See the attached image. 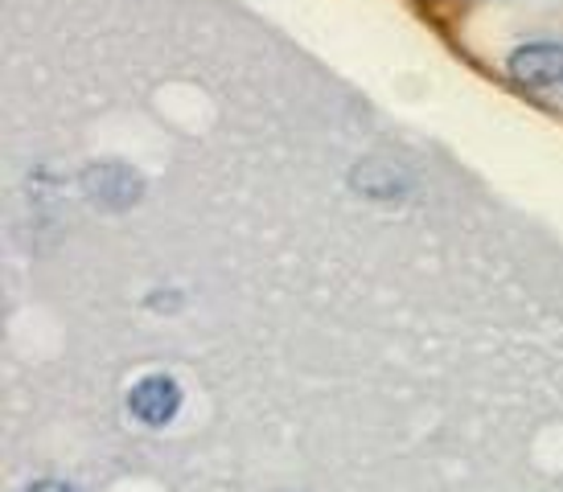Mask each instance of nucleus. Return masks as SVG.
Segmentation results:
<instances>
[{
  "label": "nucleus",
  "mask_w": 563,
  "mask_h": 492,
  "mask_svg": "<svg viewBox=\"0 0 563 492\" xmlns=\"http://www.w3.org/2000/svg\"><path fill=\"white\" fill-rule=\"evenodd\" d=\"M506 70L518 87H531V91H548L555 82H563V46L555 42H527L506 58Z\"/></svg>",
  "instance_id": "1"
},
{
  "label": "nucleus",
  "mask_w": 563,
  "mask_h": 492,
  "mask_svg": "<svg viewBox=\"0 0 563 492\" xmlns=\"http://www.w3.org/2000/svg\"><path fill=\"white\" fill-rule=\"evenodd\" d=\"M25 492H75V489L63 484V480H37V484H30Z\"/></svg>",
  "instance_id": "4"
},
{
  "label": "nucleus",
  "mask_w": 563,
  "mask_h": 492,
  "mask_svg": "<svg viewBox=\"0 0 563 492\" xmlns=\"http://www.w3.org/2000/svg\"><path fill=\"white\" fill-rule=\"evenodd\" d=\"M128 411L141 418L144 427H165L177 411H181V385L169 373H148L128 390Z\"/></svg>",
  "instance_id": "2"
},
{
  "label": "nucleus",
  "mask_w": 563,
  "mask_h": 492,
  "mask_svg": "<svg viewBox=\"0 0 563 492\" xmlns=\"http://www.w3.org/2000/svg\"><path fill=\"white\" fill-rule=\"evenodd\" d=\"M82 185L99 205H111V210H124V205H136L144 193V181L136 172L120 165V160H103V165H91L82 172Z\"/></svg>",
  "instance_id": "3"
}]
</instances>
